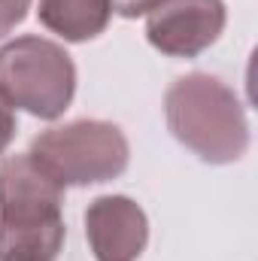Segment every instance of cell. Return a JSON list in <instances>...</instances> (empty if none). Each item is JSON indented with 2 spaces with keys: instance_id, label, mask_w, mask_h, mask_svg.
Returning a JSON list of instances; mask_svg holds the SVG:
<instances>
[{
  "instance_id": "obj_1",
  "label": "cell",
  "mask_w": 258,
  "mask_h": 261,
  "mask_svg": "<svg viewBox=\"0 0 258 261\" xmlns=\"http://www.w3.org/2000/svg\"><path fill=\"white\" fill-rule=\"evenodd\" d=\"M64 240V186L31 152L0 158V261H58Z\"/></svg>"
},
{
  "instance_id": "obj_2",
  "label": "cell",
  "mask_w": 258,
  "mask_h": 261,
  "mask_svg": "<svg viewBox=\"0 0 258 261\" xmlns=\"http://www.w3.org/2000/svg\"><path fill=\"white\" fill-rule=\"evenodd\" d=\"M164 119L176 143L203 164H234L249 149V119L237 91L210 73H189L170 82Z\"/></svg>"
},
{
  "instance_id": "obj_3",
  "label": "cell",
  "mask_w": 258,
  "mask_h": 261,
  "mask_svg": "<svg viewBox=\"0 0 258 261\" xmlns=\"http://www.w3.org/2000/svg\"><path fill=\"white\" fill-rule=\"evenodd\" d=\"M0 91L15 110L55 122L76 94V64L61 43L24 34L0 46Z\"/></svg>"
},
{
  "instance_id": "obj_4",
  "label": "cell",
  "mask_w": 258,
  "mask_h": 261,
  "mask_svg": "<svg viewBox=\"0 0 258 261\" xmlns=\"http://www.w3.org/2000/svg\"><path fill=\"white\" fill-rule=\"evenodd\" d=\"M34 161L58 186H97L128 170L131 146L125 130L100 119H76L43 130L31 143Z\"/></svg>"
},
{
  "instance_id": "obj_5",
  "label": "cell",
  "mask_w": 258,
  "mask_h": 261,
  "mask_svg": "<svg viewBox=\"0 0 258 261\" xmlns=\"http://www.w3.org/2000/svg\"><path fill=\"white\" fill-rule=\"evenodd\" d=\"M225 0H164L146 15V40L170 58H197L225 31Z\"/></svg>"
},
{
  "instance_id": "obj_6",
  "label": "cell",
  "mask_w": 258,
  "mask_h": 261,
  "mask_svg": "<svg viewBox=\"0 0 258 261\" xmlns=\"http://www.w3.org/2000/svg\"><path fill=\"white\" fill-rule=\"evenodd\" d=\"M85 240L97 261H137L149 243L146 210L128 195H100L85 210Z\"/></svg>"
},
{
  "instance_id": "obj_7",
  "label": "cell",
  "mask_w": 258,
  "mask_h": 261,
  "mask_svg": "<svg viewBox=\"0 0 258 261\" xmlns=\"http://www.w3.org/2000/svg\"><path fill=\"white\" fill-rule=\"evenodd\" d=\"M37 18L64 43H88L107 31L113 0H37Z\"/></svg>"
},
{
  "instance_id": "obj_8",
  "label": "cell",
  "mask_w": 258,
  "mask_h": 261,
  "mask_svg": "<svg viewBox=\"0 0 258 261\" xmlns=\"http://www.w3.org/2000/svg\"><path fill=\"white\" fill-rule=\"evenodd\" d=\"M28 9H31V0H0V40L28 18Z\"/></svg>"
},
{
  "instance_id": "obj_9",
  "label": "cell",
  "mask_w": 258,
  "mask_h": 261,
  "mask_svg": "<svg viewBox=\"0 0 258 261\" xmlns=\"http://www.w3.org/2000/svg\"><path fill=\"white\" fill-rule=\"evenodd\" d=\"M12 137H15V107L0 91V155L6 152V146L12 143Z\"/></svg>"
},
{
  "instance_id": "obj_10",
  "label": "cell",
  "mask_w": 258,
  "mask_h": 261,
  "mask_svg": "<svg viewBox=\"0 0 258 261\" xmlns=\"http://www.w3.org/2000/svg\"><path fill=\"white\" fill-rule=\"evenodd\" d=\"M158 3L164 0H113V12H119L122 18H140V15H149Z\"/></svg>"
}]
</instances>
